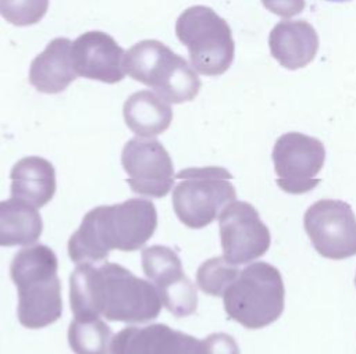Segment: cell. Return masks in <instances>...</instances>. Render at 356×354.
Returning a JSON list of instances; mask_svg holds the SVG:
<instances>
[{
  "label": "cell",
  "mask_w": 356,
  "mask_h": 354,
  "mask_svg": "<svg viewBox=\"0 0 356 354\" xmlns=\"http://www.w3.org/2000/svg\"><path fill=\"white\" fill-rule=\"evenodd\" d=\"M57 268L54 251L44 244L25 247L14 255L10 276L18 290L17 315L22 326L39 329L61 317V283Z\"/></svg>",
  "instance_id": "cell-3"
},
{
  "label": "cell",
  "mask_w": 356,
  "mask_h": 354,
  "mask_svg": "<svg viewBox=\"0 0 356 354\" xmlns=\"http://www.w3.org/2000/svg\"><path fill=\"white\" fill-rule=\"evenodd\" d=\"M124 69L132 79L152 87L172 104L193 100L202 86L193 67L154 39L140 40L125 51Z\"/></svg>",
  "instance_id": "cell-4"
},
{
  "label": "cell",
  "mask_w": 356,
  "mask_h": 354,
  "mask_svg": "<svg viewBox=\"0 0 356 354\" xmlns=\"http://www.w3.org/2000/svg\"><path fill=\"white\" fill-rule=\"evenodd\" d=\"M325 1H335V3H342V1H349V0H325Z\"/></svg>",
  "instance_id": "cell-25"
},
{
  "label": "cell",
  "mask_w": 356,
  "mask_h": 354,
  "mask_svg": "<svg viewBox=\"0 0 356 354\" xmlns=\"http://www.w3.org/2000/svg\"><path fill=\"white\" fill-rule=\"evenodd\" d=\"M124 121L140 137H152L165 132L172 121L168 101L150 90L132 93L124 103Z\"/></svg>",
  "instance_id": "cell-18"
},
{
  "label": "cell",
  "mask_w": 356,
  "mask_h": 354,
  "mask_svg": "<svg viewBox=\"0 0 356 354\" xmlns=\"http://www.w3.org/2000/svg\"><path fill=\"white\" fill-rule=\"evenodd\" d=\"M355 285H356V276H355Z\"/></svg>",
  "instance_id": "cell-26"
},
{
  "label": "cell",
  "mask_w": 356,
  "mask_h": 354,
  "mask_svg": "<svg viewBox=\"0 0 356 354\" xmlns=\"http://www.w3.org/2000/svg\"><path fill=\"white\" fill-rule=\"evenodd\" d=\"M47 8L49 0H0V15L17 26L38 24Z\"/></svg>",
  "instance_id": "cell-22"
},
{
  "label": "cell",
  "mask_w": 356,
  "mask_h": 354,
  "mask_svg": "<svg viewBox=\"0 0 356 354\" xmlns=\"http://www.w3.org/2000/svg\"><path fill=\"white\" fill-rule=\"evenodd\" d=\"M70 304L75 318L128 323L157 318L163 305L154 285L114 262L79 264L70 276Z\"/></svg>",
  "instance_id": "cell-1"
},
{
  "label": "cell",
  "mask_w": 356,
  "mask_h": 354,
  "mask_svg": "<svg viewBox=\"0 0 356 354\" xmlns=\"http://www.w3.org/2000/svg\"><path fill=\"white\" fill-rule=\"evenodd\" d=\"M43 230L36 207L17 197L0 201V246H28Z\"/></svg>",
  "instance_id": "cell-19"
},
{
  "label": "cell",
  "mask_w": 356,
  "mask_h": 354,
  "mask_svg": "<svg viewBox=\"0 0 356 354\" xmlns=\"http://www.w3.org/2000/svg\"><path fill=\"white\" fill-rule=\"evenodd\" d=\"M224 258L234 264H248L264 255L271 235L257 210L248 201H232L218 215Z\"/></svg>",
  "instance_id": "cell-11"
},
{
  "label": "cell",
  "mask_w": 356,
  "mask_h": 354,
  "mask_svg": "<svg viewBox=\"0 0 356 354\" xmlns=\"http://www.w3.org/2000/svg\"><path fill=\"white\" fill-rule=\"evenodd\" d=\"M202 340L165 323L127 326L113 336L110 354H200Z\"/></svg>",
  "instance_id": "cell-14"
},
{
  "label": "cell",
  "mask_w": 356,
  "mask_h": 354,
  "mask_svg": "<svg viewBox=\"0 0 356 354\" xmlns=\"http://www.w3.org/2000/svg\"><path fill=\"white\" fill-rule=\"evenodd\" d=\"M172 190V208L178 219L192 229L210 225L236 199L232 175L222 167L181 169Z\"/></svg>",
  "instance_id": "cell-6"
},
{
  "label": "cell",
  "mask_w": 356,
  "mask_h": 354,
  "mask_svg": "<svg viewBox=\"0 0 356 354\" xmlns=\"http://www.w3.org/2000/svg\"><path fill=\"white\" fill-rule=\"evenodd\" d=\"M239 269L228 262L222 255L204 261L196 272V285L202 292L210 296L222 297L227 287L236 279Z\"/></svg>",
  "instance_id": "cell-21"
},
{
  "label": "cell",
  "mask_w": 356,
  "mask_h": 354,
  "mask_svg": "<svg viewBox=\"0 0 356 354\" xmlns=\"http://www.w3.org/2000/svg\"><path fill=\"white\" fill-rule=\"evenodd\" d=\"M142 268L157 289L163 305L177 318L196 311V287L184 273L181 258L172 248L160 244L146 247L142 250Z\"/></svg>",
  "instance_id": "cell-12"
},
{
  "label": "cell",
  "mask_w": 356,
  "mask_h": 354,
  "mask_svg": "<svg viewBox=\"0 0 356 354\" xmlns=\"http://www.w3.org/2000/svg\"><path fill=\"white\" fill-rule=\"evenodd\" d=\"M157 228V211L150 200L132 197L120 204L99 205L85 214L68 240V255L76 262H96L111 250L135 251Z\"/></svg>",
  "instance_id": "cell-2"
},
{
  "label": "cell",
  "mask_w": 356,
  "mask_h": 354,
  "mask_svg": "<svg viewBox=\"0 0 356 354\" xmlns=\"http://www.w3.org/2000/svg\"><path fill=\"white\" fill-rule=\"evenodd\" d=\"M222 298L229 319L246 329H261L281 317L285 307V286L274 265L257 261L239 271Z\"/></svg>",
  "instance_id": "cell-5"
},
{
  "label": "cell",
  "mask_w": 356,
  "mask_h": 354,
  "mask_svg": "<svg viewBox=\"0 0 356 354\" xmlns=\"http://www.w3.org/2000/svg\"><path fill=\"white\" fill-rule=\"evenodd\" d=\"M277 185L289 194H303L321 180L317 178L325 160L324 144L300 132L281 135L273 149Z\"/></svg>",
  "instance_id": "cell-8"
},
{
  "label": "cell",
  "mask_w": 356,
  "mask_h": 354,
  "mask_svg": "<svg viewBox=\"0 0 356 354\" xmlns=\"http://www.w3.org/2000/svg\"><path fill=\"white\" fill-rule=\"evenodd\" d=\"M128 185L136 194L161 199L172 187L174 164L165 147L153 137H132L121 153Z\"/></svg>",
  "instance_id": "cell-10"
},
{
  "label": "cell",
  "mask_w": 356,
  "mask_h": 354,
  "mask_svg": "<svg viewBox=\"0 0 356 354\" xmlns=\"http://www.w3.org/2000/svg\"><path fill=\"white\" fill-rule=\"evenodd\" d=\"M11 196L31 203L36 208L46 205L56 193L53 164L39 155L24 157L10 172Z\"/></svg>",
  "instance_id": "cell-17"
},
{
  "label": "cell",
  "mask_w": 356,
  "mask_h": 354,
  "mask_svg": "<svg viewBox=\"0 0 356 354\" xmlns=\"http://www.w3.org/2000/svg\"><path fill=\"white\" fill-rule=\"evenodd\" d=\"M200 354H241L235 339L222 332L211 333L202 340Z\"/></svg>",
  "instance_id": "cell-23"
},
{
  "label": "cell",
  "mask_w": 356,
  "mask_h": 354,
  "mask_svg": "<svg viewBox=\"0 0 356 354\" xmlns=\"http://www.w3.org/2000/svg\"><path fill=\"white\" fill-rule=\"evenodd\" d=\"M261 3L273 14L285 18L298 15L306 6L305 0H261Z\"/></svg>",
  "instance_id": "cell-24"
},
{
  "label": "cell",
  "mask_w": 356,
  "mask_h": 354,
  "mask_svg": "<svg viewBox=\"0 0 356 354\" xmlns=\"http://www.w3.org/2000/svg\"><path fill=\"white\" fill-rule=\"evenodd\" d=\"M177 37L186 46L191 65L202 75L224 74L234 61L235 44L225 19L206 6H192L175 24Z\"/></svg>",
  "instance_id": "cell-7"
},
{
  "label": "cell",
  "mask_w": 356,
  "mask_h": 354,
  "mask_svg": "<svg viewBox=\"0 0 356 354\" xmlns=\"http://www.w3.org/2000/svg\"><path fill=\"white\" fill-rule=\"evenodd\" d=\"M125 50L106 32L89 31L79 35L71 44V60L76 75L117 83L124 79Z\"/></svg>",
  "instance_id": "cell-13"
},
{
  "label": "cell",
  "mask_w": 356,
  "mask_h": 354,
  "mask_svg": "<svg viewBox=\"0 0 356 354\" xmlns=\"http://www.w3.org/2000/svg\"><path fill=\"white\" fill-rule=\"evenodd\" d=\"M303 226L314 250L324 258L339 261L356 255V215L346 201H316L306 210Z\"/></svg>",
  "instance_id": "cell-9"
},
{
  "label": "cell",
  "mask_w": 356,
  "mask_h": 354,
  "mask_svg": "<svg viewBox=\"0 0 356 354\" xmlns=\"http://www.w3.org/2000/svg\"><path fill=\"white\" fill-rule=\"evenodd\" d=\"M71 44L68 37H56L32 60L29 83L38 92L56 94L65 90L76 79L78 75L71 60Z\"/></svg>",
  "instance_id": "cell-16"
},
{
  "label": "cell",
  "mask_w": 356,
  "mask_h": 354,
  "mask_svg": "<svg viewBox=\"0 0 356 354\" xmlns=\"http://www.w3.org/2000/svg\"><path fill=\"white\" fill-rule=\"evenodd\" d=\"M271 56L286 69L306 67L318 50V35L305 19H284L268 36Z\"/></svg>",
  "instance_id": "cell-15"
},
{
  "label": "cell",
  "mask_w": 356,
  "mask_h": 354,
  "mask_svg": "<svg viewBox=\"0 0 356 354\" xmlns=\"http://www.w3.org/2000/svg\"><path fill=\"white\" fill-rule=\"evenodd\" d=\"M113 333L100 318H74L68 328V344L75 354H108Z\"/></svg>",
  "instance_id": "cell-20"
}]
</instances>
